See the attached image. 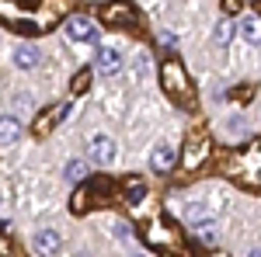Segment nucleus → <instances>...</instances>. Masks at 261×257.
Instances as JSON below:
<instances>
[{"label": "nucleus", "instance_id": "7ed1b4c3", "mask_svg": "<svg viewBox=\"0 0 261 257\" xmlns=\"http://www.w3.org/2000/svg\"><path fill=\"white\" fill-rule=\"evenodd\" d=\"M84 184H87V188H77V195L70 202L77 216L84 212V205H94V202H105V198H108V184H112V181L98 178V181H84Z\"/></svg>", "mask_w": 261, "mask_h": 257}, {"label": "nucleus", "instance_id": "393cba45", "mask_svg": "<svg viewBox=\"0 0 261 257\" xmlns=\"http://www.w3.org/2000/svg\"><path fill=\"white\" fill-rule=\"evenodd\" d=\"M133 257H143V254H133Z\"/></svg>", "mask_w": 261, "mask_h": 257}, {"label": "nucleus", "instance_id": "6ab92c4d", "mask_svg": "<svg viewBox=\"0 0 261 257\" xmlns=\"http://www.w3.org/2000/svg\"><path fill=\"white\" fill-rule=\"evenodd\" d=\"M66 178L70 181H84L87 178V163H84V160H73V163L66 167Z\"/></svg>", "mask_w": 261, "mask_h": 257}, {"label": "nucleus", "instance_id": "b1692460", "mask_svg": "<svg viewBox=\"0 0 261 257\" xmlns=\"http://www.w3.org/2000/svg\"><path fill=\"white\" fill-rule=\"evenodd\" d=\"M251 257H261V250H251Z\"/></svg>", "mask_w": 261, "mask_h": 257}, {"label": "nucleus", "instance_id": "f257e3e1", "mask_svg": "<svg viewBox=\"0 0 261 257\" xmlns=\"http://www.w3.org/2000/svg\"><path fill=\"white\" fill-rule=\"evenodd\" d=\"M223 174L230 181H237L241 188H261V139L233 150L223 160Z\"/></svg>", "mask_w": 261, "mask_h": 257}, {"label": "nucleus", "instance_id": "6e6552de", "mask_svg": "<svg viewBox=\"0 0 261 257\" xmlns=\"http://www.w3.org/2000/svg\"><path fill=\"white\" fill-rule=\"evenodd\" d=\"M66 111H70V104H49L39 119H35V132H39V136H49L53 125H56L60 119H66Z\"/></svg>", "mask_w": 261, "mask_h": 257}, {"label": "nucleus", "instance_id": "20e7f679", "mask_svg": "<svg viewBox=\"0 0 261 257\" xmlns=\"http://www.w3.org/2000/svg\"><path fill=\"white\" fill-rule=\"evenodd\" d=\"M98 14L112 28H133L136 24V7L133 4H105V7H98Z\"/></svg>", "mask_w": 261, "mask_h": 257}, {"label": "nucleus", "instance_id": "2eb2a0df", "mask_svg": "<svg viewBox=\"0 0 261 257\" xmlns=\"http://www.w3.org/2000/svg\"><path fill=\"white\" fill-rule=\"evenodd\" d=\"M21 136V125H18V119H0V146H7V142H14V139Z\"/></svg>", "mask_w": 261, "mask_h": 257}, {"label": "nucleus", "instance_id": "f8f14e48", "mask_svg": "<svg viewBox=\"0 0 261 257\" xmlns=\"http://www.w3.org/2000/svg\"><path fill=\"white\" fill-rule=\"evenodd\" d=\"M146 237H150V243H157V247H167V243L174 247L178 233H174V230L167 233V222H164V219H157V222H150V226H146Z\"/></svg>", "mask_w": 261, "mask_h": 257}, {"label": "nucleus", "instance_id": "423d86ee", "mask_svg": "<svg viewBox=\"0 0 261 257\" xmlns=\"http://www.w3.org/2000/svg\"><path fill=\"white\" fill-rule=\"evenodd\" d=\"M87 157L94 160V163H112V160H115V139L94 136L91 142H87Z\"/></svg>", "mask_w": 261, "mask_h": 257}, {"label": "nucleus", "instance_id": "f03ea898", "mask_svg": "<svg viewBox=\"0 0 261 257\" xmlns=\"http://www.w3.org/2000/svg\"><path fill=\"white\" fill-rule=\"evenodd\" d=\"M161 83H164V91L171 94V101H178L181 108L195 104V83H192V77L185 73V66L178 60H167L161 66Z\"/></svg>", "mask_w": 261, "mask_h": 257}, {"label": "nucleus", "instance_id": "ddd939ff", "mask_svg": "<svg viewBox=\"0 0 261 257\" xmlns=\"http://www.w3.org/2000/svg\"><path fill=\"white\" fill-rule=\"evenodd\" d=\"M195 237H199L205 247H216V243H220V233H216V226H213L209 219H195Z\"/></svg>", "mask_w": 261, "mask_h": 257}, {"label": "nucleus", "instance_id": "9d476101", "mask_svg": "<svg viewBox=\"0 0 261 257\" xmlns=\"http://www.w3.org/2000/svg\"><path fill=\"white\" fill-rule=\"evenodd\" d=\"M32 247H35L42 257L60 254V233H56V230H39V233L32 237Z\"/></svg>", "mask_w": 261, "mask_h": 257}, {"label": "nucleus", "instance_id": "0eeeda50", "mask_svg": "<svg viewBox=\"0 0 261 257\" xmlns=\"http://www.w3.org/2000/svg\"><path fill=\"white\" fill-rule=\"evenodd\" d=\"M94 66H98V73L115 77V73L122 70V52L112 49V45H98V60H94Z\"/></svg>", "mask_w": 261, "mask_h": 257}, {"label": "nucleus", "instance_id": "9b49d317", "mask_svg": "<svg viewBox=\"0 0 261 257\" xmlns=\"http://www.w3.org/2000/svg\"><path fill=\"white\" fill-rule=\"evenodd\" d=\"M174 157H178V153H174V146H167V142H161V146L153 150V160H150V167H153L157 174H167V170L174 167Z\"/></svg>", "mask_w": 261, "mask_h": 257}, {"label": "nucleus", "instance_id": "1a4fd4ad", "mask_svg": "<svg viewBox=\"0 0 261 257\" xmlns=\"http://www.w3.org/2000/svg\"><path fill=\"white\" fill-rule=\"evenodd\" d=\"M209 153V139L205 136H192L188 139V153H185V170H195Z\"/></svg>", "mask_w": 261, "mask_h": 257}, {"label": "nucleus", "instance_id": "aec40b11", "mask_svg": "<svg viewBox=\"0 0 261 257\" xmlns=\"http://www.w3.org/2000/svg\"><path fill=\"white\" fill-rule=\"evenodd\" d=\"M87 83H91V73H87V70H84L81 77L73 80V94H81V91H84V87H87Z\"/></svg>", "mask_w": 261, "mask_h": 257}, {"label": "nucleus", "instance_id": "dca6fc26", "mask_svg": "<svg viewBox=\"0 0 261 257\" xmlns=\"http://www.w3.org/2000/svg\"><path fill=\"white\" fill-rule=\"evenodd\" d=\"M241 35L251 42V45H261V18H244Z\"/></svg>", "mask_w": 261, "mask_h": 257}, {"label": "nucleus", "instance_id": "a211bd4d", "mask_svg": "<svg viewBox=\"0 0 261 257\" xmlns=\"http://www.w3.org/2000/svg\"><path fill=\"white\" fill-rule=\"evenodd\" d=\"M143 195H146V184H143L140 178H129V181H125V198H129V202H140Z\"/></svg>", "mask_w": 261, "mask_h": 257}, {"label": "nucleus", "instance_id": "f3484780", "mask_svg": "<svg viewBox=\"0 0 261 257\" xmlns=\"http://www.w3.org/2000/svg\"><path fill=\"white\" fill-rule=\"evenodd\" d=\"M213 39H216V45H230V39H233V21L220 18L216 28H213Z\"/></svg>", "mask_w": 261, "mask_h": 257}, {"label": "nucleus", "instance_id": "a878e982", "mask_svg": "<svg viewBox=\"0 0 261 257\" xmlns=\"http://www.w3.org/2000/svg\"><path fill=\"white\" fill-rule=\"evenodd\" d=\"M0 209H4V205H0Z\"/></svg>", "mask_w": 261, "mask_h": 257}, {"label": "nucleus", "instance_id": "4be33fe9", "mask_svg": "<svg viewBox=\"0 0 261 257\" xmlns=\"http://www.w3.org/2000/svg\"><path fill=\"white\" fill-rule=\"evenodd\" d=\"M115 237H119V240H129V237H133V230H129L125 222H115Z\"/></svg>", "mask_w": 261, "mask_h": 257}, {"label": "nucleus", "instance_id": "39448f33", "mask_svg": "<svg viewBox=\"0 0 261 257\" xmlns=\"http://www.w3.org/2000/svg\"><path fill=\"white\" fill-rule=\"evenodd\" d=\"M66 32H70V39H77V42H94V39H98L94 21L84 18V14H73V18L66 21Z\"/></svg>", "mask_w": 261, "mask_h": 257}, {"label": "nucleus", "instance_id": "412c9836", "mask_svg": "<svg viewBox=\"0 0 261 257\" xmlns=\"http://www.w3.org/2000/svg\"><path fill=\"white\" fill-rule=\"evenodd\" d=\"M161 45H164V49H174V45H178V35H171V32H161Z\"/></svg>", "mask_w": 261, "mask_h": 257}, {"label": "nucleus", "instance_id": "5701e85b", "mask_svg": "<svg viewBox=\"0 0 261 257\" xmlns=\"http://www.w3.org/2000/svg\"><path fill=\"white\" fill-rule=\"evenodd\" d=\"M0 254H7V243H4V240H0Z\"/></svg>", "mask_w": 261, "mask_h": 257}, {"label": "nucleus", "instance_id": "4468645a", "mask_svg": "<svg viewBox=\"0 0 261 257\" xmlns=\"http://www.w3.org/2000/svg\"><path fill=\"white\" fill-rule=\"evenodd\" d=\"M14 63H18L21 70H32V66L39 63V49H35V45H18V49H14Z\"/></svg>", "mask_w": 261, "mask_h": 257}]
</instances>
